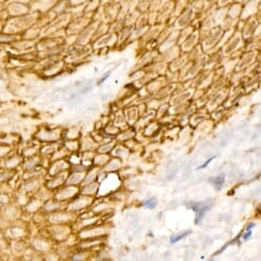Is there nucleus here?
Instances as JSON below:
<instances>
[{"mask_svg": "<svg viewBox=\"0 0 261 261\" xmlns=\"http://www.w3.org/2000/svg\"><path fill=\"white\" fill-rule=\"evenodd\" d=\"M211 160H213V158H211V159H209V160H208V161H207V162H206V163H205L204 165H202V166H201V168H204V167H206V166H207V165L209 164V162L211 161Z\"/></svg>", "mask_w": 261, "mask_h": 261, "instance_id": "nucleus-6", "label": "nucleus"}, {"mask_svg": "<svg viewBox=\"0 0 261 261\" xmlns=\"http://www.w3.org/2000/svg\"><path fill=\"white\" fill-rule=\"evenodd\" d=\"M145 207L148 208V209H150V210H153L157 207L158 205V202H157V199L156 198H150L149 200H148L147 202H145Z\"/></svg>", "mask_w": 261, "mask_h": 261, "instance_id": "nucleus-4", "label": "nucleus"}, {"mask_svg": "<svg viewBox=\"0 0 261 261\" xmlns=\"http://www.w3.org/2000/svg\"><path fill=\"white\" fill-rule=\"evenodd\" d=\"M190 208L196 212V219H195V223L199 224L202 219H203L204 215L206 214L207 210L209 209V206H206L204 204H200V203H196L190 205Z\"/></svg>", "mask_w": 261, "mask_h": 261, "instance_id": "nucleus-1", "label": "nucleus"}, {"mask_svg": "<svg viewBox=\"0 0 261 261\" xmlns=\"http://www.w3.org/2000/svg\"><path fill=\"white\" fill-rule=\"evenodd\" d=\"M209 181L212 182L217 189H220V187L222 186V184L224 182V175H220L218 177H214V178H210Z\"/></svg>", "mask_w": 261, "mask_h": 261, "instance_id": "nucleus-3", "label": "nucleus"}, {"mask_svg": "<svg viewBox=\"0 0 261 261\" xmlns=\"http://www.w3.org/2000/svg\"><path fill=\"white\" fill-rule=\"evenodd\" d=\"M251 235H252V230H246L245 234L243 235V239H244V241H248V240L251 238Z\"/></svg>", "mask_w": 261, "mask_h": 261, "instance_id": "nucleus-5", "label": "nucleus"}, {"mask_svg": "<svg viewBox=\"0 0 261 261\" xmlns=\"http://www.w3.org/2000/svg\"><path fill=\"white\" fill-rule=\"evenodd\" d=\"M190 232H191L190 230H184V231H182V232H180V233H178V234L172 235L171 239H170V243H171V244L177 243V242H179L180 240H182L183 238H186V235H188Z\"/></svg>", "mask_w": 261, "mask_h": 261, "instance_id": "nucleus-2", "label": "nucleus"}, {"mask_svg": "<svg viewBox=\"0 0 261 261\" xmlns=\"http://www.w3.org/2000/svg\"><path fill=\"white\" fill-rule=\"evenodd\" d=\"M109 75H110V73H108V74H106V75H105V77H104V78H103L102 80H100V82H99V83H103V82H104V81L106 80V78L108 77V76H109Z\"/></svg>", "mask_w": 261, "mask_h": 261, "instance_id": "nucleus-7", "label": "nucleus"}]
</instances>
